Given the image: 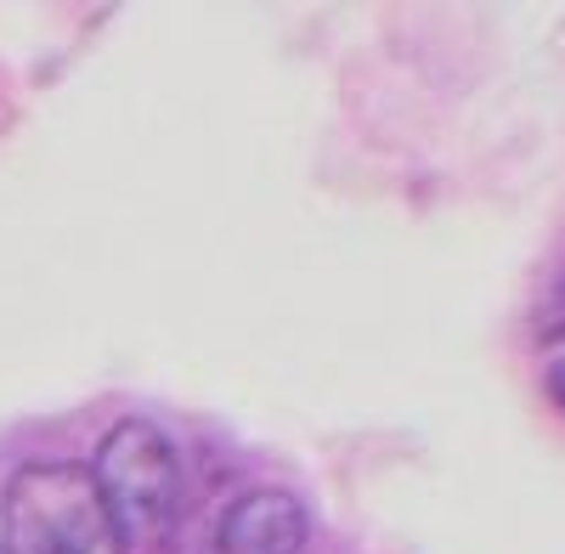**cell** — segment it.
Masks as SVG:
<instances>
[{"mask_svg":"<svg viewBox=\"0 0 565 554\" xmlns=\"http://www.w3.org/2000/svg\"><path fill=\"white\" fill-rule=\"evenodd\" d=\"M306 503L282 487H249L221 510L215 548L221 554H300L306 548Z\"/></svg>","mask_w":565,"mask_h":554,"instance_id":"3","label":"cell"},{"mask_svg":"<svg viewBox=\"0 0 565 554\" xmlns=\"http://www.w3.org/2000/svg\"><path fill=\"white\" fill-rule=\"evenodd\" d=\"M537 334H543V340H565V266H559V277H554L543 311H537Z\"/></svg>","mask_w":565,"mask_h":554,"instance_id":"4","label":"cell"},{"mask_svg":"<svg viewBox=\"0 0 565 554\" xmlns=\"http://www.w3.org/2000/svg\"><path fill=\"white\" fill-rule=\"evenodd\" d=\"M97 476L125 543H164L181 510V452L148 419H119L97 447Z\"/></svg>","mask_w":565,"mask_h":554,"instance_id":"2","label":"cell"},{"mask_svg":"<svg viewBox=\"0 0 565 554\" xmlns=\"http://www.w3.org/2000/svg\"><path fill=\"white\" fill-rule=\"evenodd\" d=\"M543 385H548V396H554V407L565 413V356L548 367V374H543Z\"/></svg>","mask_w":565,"mask_h":554,"instance_id":"5","label":"cell"},{"mask_svg":"<svg viewBox=\"0 0 565 554\" xmlns=\"http://www.w3.org/2000/svg\"><path fill=\"white\" fill-rule=\"evenodd\" d=\"M125 532L90 465H23L0 492V554H125Z\"/></svg>","mask_w":565,"mask_h":554,"instance_id":"1","label":"cell"}]
</instances>
